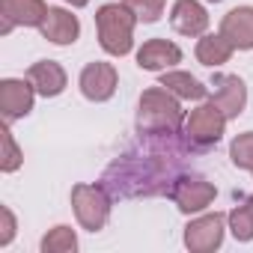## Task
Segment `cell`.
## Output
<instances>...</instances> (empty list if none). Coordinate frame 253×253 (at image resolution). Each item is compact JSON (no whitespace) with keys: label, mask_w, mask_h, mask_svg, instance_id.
I'll list each match as a JSON object with an SVG mask.
<instances>
[{"label":"cell","mask_w":253,"mask_h":253,"mask_svg":"<svg viewBox=\"0 0 253 253\" xmlns=\"http://www.w3.org/2000/svg\"><path fill=\"white\" fill-rule=\"evenodd\" d=\"M185 134L173 137H140V149H131L107 164L101 185L110 197L137 200V197H161L170 194L176 179L182 176L188 155Z\"/></svg>","instance_id":"cell-1"},{"label":"cell","mask_w":253,"mask_h":253,"mask_svg":"<svg viewBox=\"0 0 253 253\" xmlns=\"http://www.w3.org/2000/svg\"><path fill=\"white\" fill-rule=\"evenodd\" d=\"M185 128V110L179 95L167 86H149L137 104V134L140 137H173Z\"/></svg>","instance_id":"cell-2"},{"label":"cell","mask_w":253,"mask_h":253,"mask_svg":"<svg viewBox=\"0 0 253 253\" xmlns=\"http://www.w3.org/2000/svg\"><path fill=\"white\" fill-rule=\"evenodd\" d=\"M134 24H137V15L125 3H104L95 12L98 45L110 57H125L134 48Z\"/></svg>","instance_id":"cell-3"},{"label":"cell","mask_w":253,"mask_h":253,"mask_svg":"<svg viewBox=\"0 0 253 253\" xmlns=\"http://www.w3.org/2000/svg\"><path fill=\"white\" fill-rule=\"evenodd\" d=\"M223 128H226V113L214 101H206V104H200L197 110H191L185 116V131L182 134L191 143V149H209L223 137Z\"/></svg>","instance_id":"cell-4"},{"label":"cell","mask_w":253,"mask_h":253,"mask_svg":"<svg viewBox=\"0 0 253 253\" xmlns=\"http://www.w3.org/2000/svg\"><path fill=\"white\" fill-rule=\"evenodd\" d=\"M72 209H75L78 223L86 232H98L107 226V217H110V194L104 185H75Z\"/></svg>","instance_id":"cell-5"},{"label":"cell","mask_w":253,"mask_h":253,"mask_svg":"<svg viewBox=\"0 0 253 253\" xmlns=\"http://www.w3.org/2000/svg\"><path fill=\"white\" fill-rule=\"evenodd\" d=\"M214 197H217V191H214L211 182H206L203 176H188V173H182V176L176 179L173 191H170V200H173V203L179 206V211H185V214H197V211L209 209V206L214 203Z\"/></svg>","instance_id":"cell-6"},{"label":"cell","mask_w":253,"mask_h":253,"mask_svg":"<svg viewBox=\"0 0 253 253\" xmlns=\"http://www.w3.org/2000/svg\"><path fill=\"white\" fill-rule=\"evenodd\" d=\"M223 232H226V217L220 211L203 214L185 226V247L191 253H211L223 244Z\"/></svg>","instance_id":"cell-7"},{"label":"cell","mask_w":253,"mask_h":253,"mask_svg":"<svg viewBox=\"0 0 253 253\" xmlns=\"http://www.w3.org/2000/svg\"><path fill=\"white\" fill-rule=\"evenodd\" d=\"M51 6L45 0H0V33H12L15 27H42Z\"/></svg>","instance_id":"cell-8"},{"label":"cell","mask_w":253,"mask_h":253,"mask_svg":"<svg viewBox=\"0 0 253 253\" xmlns=\"http://www.w3.org/2000/svg\"><path fill=\"white\" fill-rule=\"evenodd\" d=\"M78 84H81L84 98H89V101H107V98H113V92L119 86V75H116V69L110 63L95 60V63L84 66Z\"/></svg>","instance_id":"cell-9"},{"label":"cell","mask_w":253,"mask_h":253,"mask_svg":"<svg viewBox=\"0 0 253 253\" xmlns=\"http://www.w3.org/2000/svg\"><path fill=\"white\" fill-rule=\"evenodd\" d=\"M33 95H36V86L24 78H6L0 81V113H3L6 122H15L21 116H27L33 110Z\"/></svg>","instance_id":"cell-10"},{"label":"cell","mask_w":253,"mask_h":253,"mask_svg":"<svg viewBox=\"0 0 253 253\" xmlns=\"http://www.w3.org/2000/svg\"><path fill=\"white\" fill-rule=\"evenodd\" d=\"M211 101L226 113V119H235L244 113L247 104V86L238 75H214L211 78Z\"/></svg>","instance_id":"cell-11"},{"label":"cell","mask_w":253,"mask_h":253,"mask_svg":"<svg viewBox=\"0 0 253 253\" xmlns=\"http://www.w3.org/2000/svg\"><path fill=\"white\" fill-rule=\"evenodd\" d=\"M170 27L182 36H203L209 27V12L197 0H176L170 9Z\"/></svg>","instance_id":"cell-12"},{"label":"cell","mask_w":253,"mask_h":253,"mask_svg":"<svg viewBox=\"0 0 253 253\" xmlns=\"http://www.w3.org/2000/svg\"><path fill=\"white\" fill-rule=\"evenodd\" d=\"M220 33L238 51H253V6H235L223 15Z\"/></svg>","instance_id":"cell-13"},{"label":"cell","mask_w":253,"mask_h":253,"mask_svg":"<svg viewBox=\"0 0 253 253\" xmlns=\"http://www.w3.org/2000/svg\"><path fill=\"white\" fill-rule=\"evenodd\" d=\"M39 30H42V36H45L48 42H54V45H72V42H78V36H81V21H78L69 9L51 6Z\"/></svg>","instance_id":"cell-14"},{"label":"cell","mask_w":253,"mask_h":253,"mask_svg":"<svg viewBox=\"0 0 253 253\" xmlns=\"http://www.w3.org/2000/svg\"><path fill=\"white\" fill-rule=\"evenodd\" d=\"M176 63H182V51H179V45H173L167 39H149L137 51V66L143 72H167Z\"/></svg>","instance_id":"cell-15"},{"label":"cell","mask_w":253,"mask_h":253,"mask_svg":"<svg viewBox=\"0 0 253 253\" xmlns=\"http://www.w3.org/2000/svg\"><path fill=\"white\" fill-rule=\"evenodd\" d=\"M27 81H30V84L36 86V92L45 95V98L60 95V92L66 89V84H69L66 69H63L60 63H54V60H39V63H33V66L27 69Z\"/></svg>","instance_id":"cell-16"},{"label":"cell","mask_w":253,"mask_h":253,"mask_svg":"<svg viewBox=\"0 0 253 253\" xmlns=\"http://www.w3.org/2000/svg\"><path fill=\"white\" fill-rule=\"evenodd\" d=\"M232 42L223 36V33H209V36H203L200 42H197V60L203 63V66H223V63H229V57H232Z\"/></svg>","instance_id":"cell-17"},{"label":"cell","mask_w":253,"mask_h":253,"mask_svg":"<svg viewBox=\"0 0 253 253\" xmlns=\"http://www.w3.org/2000/svg\"><path fill=\"white\" fill-rule=\"evenodd\" d=\"M158 84L167 86L173 95H179V98H185V101H203L206 92H209V86H203V84H200L194 75H188V72H164Z\"/></svg>","instance_id":"cell-18"},{"label":"cell","mask_w":253,"mask_h":253,"mask_svg":"<svg viewBox=\"0 0 253 253\" xmlns=\"http://www.w3.org/2000/svg\"><path fill=\"white\" fill-rule=\"evenodd\" d=\"M226 223L238 241H253V197H241V203L226 214Z\"/></svg>","instance_id":"cell-19"},{"label":"cell","mask_w":253,"mask_h":253,"mask_svg":"<svg viewBox=\"0 0 253 253\" xmlns=\"http://www.w3.org/2000/svg\"><path fill=\"white\" fill-rule=\"evenodd\" d=\"M78 250V235L72 226H54L42 238V253H75Z\"/></svg>","instance_id":"cell-20"},{"label":"cell","mask_w":253,"mask_h":253,"mask_svg":"<svg viewBox=\"0 0 253 253\" xmlns=\"http://www.w3.org/2000/svg\"><path fill=\"white\" fill-rule=\"evenodd\" d=\"M229 158L238 170H250L253 173V131H244L238 134L232 143H229Z\"/></svg>","instance_id":"cell-21"},{"label":"cell","mask_w":253,"mask_h":253,"mask_svg":"<svg viewBox=\"0 0 253 253\" xmlns=\"http://www.w3.org/2000/svg\"><path fill=\"white\" fill-rule=\"evenodd\" d=\"M0 140H3V155H0V170H3V173H15V170L21 167L24 155H21V149H18V143H15V137H12V131H9V122L3 125V131H0Z\"/></svg>","instance_id":"cell-22"},{"label":"cell","mask_w":253,"mask_h":253,"mask_svg":"<svg viewBox=\"0 0 253 253\" xmlns=\"http://www.w3.org/2000/svg\"><path fill=\"white\" fill-rule=\"evenodd\" d=\"M122 3L137 15V21H143V24H155V21L164 15L167 0H122Z\"/></svg>","instance_id":"cell-23"},{"label":"cell","mask_w":253,"mask_h":253,"mask_svg":"<svg viewBox=\"0 0 253 253\" xmlns=\"http://www.w3.org/2000/svg\"><path fill=\"white\" fill-rule=\"evenodd\" d=\"M0 247H6L12 238H15V214H12V209L9 206H3L0 209Z\"/></svg>","instance_id":"cell-24"},{"label":"cell","mask_w":253,"mask_h":253,"mask_svg":"<svg viewBox=\"0 0 253 253\" xmlns=\"http://www.w3.org/2000/svg\"><path fill=\"white\" fill-rule=\"evenodd\" d=\"M66 3H72V6H86L89 0H66Z\"/></svg>","instance_id":"cell-25"},{"label":"cell","mask_w":253,"mask_h":253,"mask_svg":"<svg viewBox=\"0 0 253 253\" xmlns=\"http://www.w3.org/2000/svg\"><path fill=\"white\" fill-rule=\"evenodd\" d=\"M209 3H220V0H209Z\"/></svg>","instance_id":"cell-26"}]
</instances>
